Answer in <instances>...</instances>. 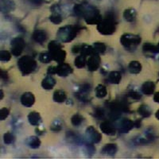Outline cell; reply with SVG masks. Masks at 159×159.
I'll return each instance as SVG.
<instances>
[{
  "instance_id": "1",
  "label": "cell",
  "mask_w": 159,
  "mask_h": 159,
  "mask_svg": "<svg viewBox=\"0 0 159 159\" xmlns=\"http://www.w3.org/2000/svg\"><path fill=\"white\" fill-rule=\"evenodd\" d=\"M74 11L76 15L84 18L88 24H99L102 20L99 11L93 6L78 4L75 6Z\"/></svg>"
},
{
  "instance_id": "2",
  "label": "cell",
  "mask_w": 159,
  "mask_h": 159,
  "mask_svg": "<svg viewBox=\"0 0 159 159\" xmlns=\"http://www.w3.org/2000/svg\"><path fill=\"white\" fill-rule=\"evenodd\" d=\"M116 22L114 15L111 13H109L98 24L97 30L99 31V33H101L102 34H111L116 30Z\"/></svg>"
},
{
  "instance_id": "3",
  "label": "cell",
  "mask_w": 159,
  "mask_h": 159,
  "mask_svg": "<svg viewBox=\"0 0 159 159\" xmlns=\"http://www.w3.org/2000/svg\"><path fill=\"white\" fill-rule=\"evenodd\" d=\"M78 27L74 25H66L61 27L57 32V38L63 42H69L74 39L78 33Z\"/></svg>"
},
{
  "instance_id": "4",
  "label": "cell",
  "mask_w": 159,
  "mask_h": 159,
  "mask_svg": "<svg viewBox=\"0 0 159 159\" xmlns=\"http://www.w3.org/2000/svg\"><path fill=\"white\" fill-rule=\"evenodd\" d=\"M49 50L52 59L55 60L56 61L61 63L66 57V52L62 49L61 45L59 42L56 41H52L49 44Z\"/></svg>"
},
{
  "instance_id": "5",
  "label": "cell",
  "mask_w": 159,
  "mask_h": 159,
  "mask_svg": "<svg viewBox=\"0 0 159 159\" xmlns=\"http://www.w3.org/2000/svg\"><path fill=\"white\" fill-rule=\"evenodd\" d=\"M18 66L22 74L27 75L34 70L37 64L32 57L29 56H24L18 60Z\"/></svg>"
},
{
  "instance_id": "6",
  "label": "cell",
  "mask_w": 159,
  "mask_h": 159,
  "mask_svg": "<svg viewBox=\"0 0 159 159\" xmlns=\"http://www.w3.org/2000/svg\"><path fill=\"white\" fill-rule=\"evenodd\" d=\"M120 42L126 49L131 50L139 45V43L141 42V38L138 35L125 34L122 36Z\"/></svg>"
},
{
  "instance_id": "7",
  "label": "cell",
  "mask_w": 159,
  "mask_h": 159,
  "mask_svg": "<svg viewBox=\"0 0 159 159\" xmlns=\"http://www.w3.org/2000/svg\"><path fill=\"white\" fill-rule=\"evenodd\" d=\"M25 47V42L21 38H16L11 42V51L15 56H19Z\"/></svg>"
},
{
  "instance_id": "8",
  "label": "cell",
  "mask_w": 159,
  "mask_h": 159,
  "mask_svg": "<svg viewBox=\"0 0 159 159\" xmlns=\"http://www.w3.org/2000/svg\"><path fill=\"white\" fill-rule=\"evenodd\" d=\"M100 64V58L97 53H93L90 55V57L88 60V67L90 71L97 70Z\"/></svg>"
},
{
  "instance_id": "9",
  "label": "cell",
  "mask_w": 159,
  "mask_h": 159,
  "mask_svg": "<svg viewBox=\"0 0 159 159\" xmlns=\"http://www.w3.org/2000/svg\"><path fill=\"white\" fill-rule=\"evenodd\" d=\"M72 72V69L68 64L61 63L56 67V74L61 76H66Z\"/></svg>"
},
{
  "instance_id": "10",
  "label": "cell",
  "mask_w": 159,
  "mask_h": 159,
  "mask_svg": "<svg viewBox=\"0 0 159 159\" xmlns=\"http://www.w3.org/2000/svg\"><path fill=\"white\" fill-rule=\"evenodd\" d=\"M134 127V123L131 120L127 119H123V120L120 121L119 124V131L123 132V133H127V132L130 131Z\"/></svg>"
},
{
  "instance_id": "11",
  "label": "cell",
  "mask_w": 159,
  "mask_h": 159,
  "mask_svg": "<svg viewBox=\"0 0 159 159\" xmlns=\"http://www.w3.org/2000/svg\"><path fill=\"white\" fill-rule=\"evenodd\" d=\"M35 101V98L31 92H25L21 97V103L25 107H31Z\"/></svg>"
},
{
  "instance_id": "12",
  "label": "cell",
  "mask_w": 159,
  "mask_h": 159,
  "mask_svg": "<svg viewBox=\"0 0 159 159\" xmlns=\"http://www.w3.org/2000/svg\"><path fill=\"white\" fill-rule=\"evenodd\" d=\"M87 134L89 135V139H91V141L93 143H98L101 140L102 136L96 130H95L93 127H89L86 130Z\"/></svg>"
},
{
  "instance_id": "13",
  "label": "cell",
  "mask_w": 159,
  "mask_h": 159,
  "mask_svg": "<svg viewBox=\"0 0 159 159\" xmlns=\"http://www.w3.org/2000/svg\"><path fill=\"white\" fill-rule=\"evenodd\" d=\"M100 129L103 133L109 134V135H113V134H116V128L112 125V123L108 121L103 122L100 124Z\"/></svg>"
},
{
  "instance_id": "14",
  "label": "cell",
  "mask_w": 159,
  "mask_h": 159,
  "mask_svg": "<svg viewBox=\"0 0 159 159\" xmlns=\"http://www.w3.org/2000/svg\"><path fill=\"white\" fill-rule=\"evenodd\" d=\"M154 89H155V84L151 81L146 82L142 86V92L145 95L153 94V92H154Z\"/></svg>"
},
{
  "instance_id": "15",
  "label": "cell",
  "mask_w": 159,
  "mask_h": 159,
  "mask_svg": "<svg viewBox=\"0 0 159 159\" xmlns=\"http://www.w3.org/2000/svg\"><path fill=\"white\" fill-rule=\"evenodd\" d=\"M33 39L38 43H42L46 40V34L43 30H35L32 35Z\"/></svg>"
},
{
  "instance_id": "16",
  "label": "cell",
  "mask_w": 159,
  "mask_h": 159,
  "mask_svg": "<svg viewBox=\"0 0 159 159\" xmlns=\"http://www.w3.org/2000/svg\"><path fill=\"white\" fill-rule=\"evenodd\" d=\"M15 8V3L11 0H1V11L9 12Z\"/></svg>"
},
{
  "instance_id": "17",
  "label": "cell",
  "mask_w": 159,
  "mask_h": 159,
  "mask_svg": "<svg viewBox=\"0 0 159 159\" xmlns=\"http://www.w3.org/2000/svg\"><path fill=\"white\" fill-rule=\"evenodd\" d=\"M136 16H137L136 11L134 9H132V8L127 9L123 13V17H124L125 20L127 21V22H133V21H134Z\"/></svg>"
},
{
  "instance_id": "18",
  "label": "cell",
  "mask_w": 159,
  "mask_h": 159,
  "mask_svg": "<svg viewBox=\"0 0 159 159\" xmlns=\"http://www.w3.org/2000/svg\"><path fill=\"white\" fill-rule=\"evenodd\" d=\"M55 84H56V80L53 79V77H52L51 76H49L43 80L42 86L43 87V89L49 90V89H52V88L54 87Z\"/></svg>"
},
{
  "instance_id": "19",
  "label": "cell",
  "mask_w": 159,
  "mask_h": 159,
  "mask_svg": "<svg viewBox=\"0 0 159 159\" xmlns=\"http://www.w3.org/2000/svg\"><path fill=\"white\" fill-rule=\"evenodd\" d=\"M128 69L130 72H131L133 74H138V73L141 72L142 65L140 62L137 61H131L129 64Z\"/></svg>"
},
{
  "instance_id": "20",
  "label": "cell",
  "mask_w": 159,
  "mask_h": 159,
  "mask_svg": "<svg viewBox=\"0 0 159 159\" xmlns=\"http://www.w3.org/2000/svg\"><path fill=\"white\" fill-rule=\"evenodd\" d=\"M66 99V93L64 91L57 90L53 94V100L57 103H62Z\"/></svg>"
},
{
  "instance_id": "21",
  "label": "cell",
  "mask_w": 159,
  "mask_h": 159,
  "mask_svg": "<svg viewBox=\"0 0 159 159\" xmlns=\"http://www.w3.org/2000/svg\"><path fill=\"white\" fill-rule=\"evenodd\" d=\"M28 119H29L30 124L34 125V126H37L41 122V116L37 112H31L28 116Z\"/></svg>"
},
{
  "instance_id": "22",
  "label": "cell",
  "mask_w": 159,
  "mask_h": 159,
  "mask_svg": "<svg viewBox=\"0 0 159 159\" xmlns=\"http://www.w3.org/2000/svg\"><path fill=\"white\" fill-rule=\"evenodd\" d=\"M121 73L119 72H111L109 74L108 76V80L111 84H119L121 80Z\"/></svg>"
},
{
  "instance_id": "23",
  "label": "cell",
  "mask_w": 159,
  "mask_h": 159,
  "mask_svg": "<svg viewBox=\"0 0 159 159\" xmlns=\"http://www.w3.org/2000/svg\"><path fill=\"white\" fill-rule=\"evenodd\" d=\"M116 150H117V147H116V144H107L106 146H104L102 151L104 154L112 155V154H116Z\"/></svg>"
},
{
  "instance_id": "24",
  "label": "cell",
  "mask_w": 159,
  "mask_h": 159,
  "mask_svg": "<svg viewBox=\"0 0 159 159\" xmlns=\"http://www.w3.org/2000/svg\"><path fill=\"white\" fill-rule=\"evenodd\" d=\"M27 144L29 145V147H31V148L37 149L40 147L41 142H40L38 138L33 136V137L29 138V139H27Z\"/></svg>"
},
{
  "instance_id": "25",
  "label": "cell",
  "mask_w": 159,
  "mask_h": 159,
  "mask_svg": "<svg viewBox=\"0 0 159 159\" xmlns=\"http://www.w3.org/2000/svg\"><path fill=\"white\" fill-rule=\"evenodd\" d=\"M81 52L82 55L83 56H88V55H92L93 53H96L93 49V46H89L88 45H81V48H80V51Z\"/></svg>"
},
{
  "instance_id": "26",
  "label": "cell",
  "mask_w": 159,
  "mask_h": 159,
  "mask_svg": "<svg viewBox=\"0 0 159 159\" xmlns=\"http://www.w3.org/2000/svg\"><path fill=\"white\" fill-rule=\"evenodd\" d=\"M96 95L98 98H103L107 95V89L104 85L99 84L96 89Z\"/></svg>"
},
{
  "instance_id": "27",
  "label": "cell",
  "mask_w": 159,
  "mask_h": 159,
  "mask_svg": "<svg viewBox=\"0 0 159 159\" xmlns=\"http://www.w3.org/2000/svg\"><path fill=\"white\" fill-rule=\"evenodd\" d=\"M139 113L143 117L147 118L149 117L151 115V111H150V107L148 106H147V105H142L139 108Z\"/></svg>"
},
{
  "instance_id": "28",
  "label": "cell",
  "mask_w": 159,
  "mask_h": 159,
  "mask_svg": "<svg viewBox=\"0 0 159 159\" xmlns=\"http://www.w3.org/2000/svg\"><path fill=\"white\" fill-rule=\"evenodd\" d=\"M143 50L148 52H158V48L156 45L150 43H146L143 45Z\"/></svg>"
},
{
  "instance_id": "29",
  "label": "cell",
  "mask_w": 159,
  "mask_h": 159,
  "mask_svg": "<svg viewBox=\"0 0 159 159\" xmlns=\"http://www.w3.org/2000/svg\"><path fill=\"white\" fill-rule=\"evenodd\" d=\"M93 49L96 53H103L106 50V46H105L104 44L103 43H95L93 45Z\"/></svg>"
},
{
  "instance_id": "30",
  "label": "cell",
  "mask_w": 159,
  "mask_h": 159,
  "mask_svg": "<svg viewBox=\"0 0 159 159\" xmlns=\"http://www.w3.org/2000/svg\"><path fill=\"white\" fill-rule=\"evenodd\" d=\"M86 63V60H85L84 56L81 55L79 56L75 59V65L77 68H83Z\"/></svg>"
},
{
  "instance_id": "31",
  "label": "cell",
  "mask_w": 159,
  "mask_h": 159,
  "mask_svg": "<svg viewBox=\"0 0 159 159\" xmlns=\"http://www.w3.org/2000/svg\"><path fill=\"white\" fill-rule=\"evenodd\" d=\"M71 122H72V123L74 125V126H76V127H77V126L81 124L82 122H83V117H82L80 115L76 114L72 117Z\"/></svg>"
},
{
  "instance_id": "32",
  "label": "cell",
  "mask_w": 159,
  "mask_h": 159,
  "mask_svg": "<svg viewBox=\"0 0 159 159\" xmlns=\"http://www.w3.org/2000/svg\"><path fill=\"white\" fill-rule=\"evenodd\" d=\"M50 21L54 24H60L62 21V18L60 15V13H52L50 16Z\"/></svg>"
},
{
  "instance_id": "33",
  "label": "cell",
  "mask_w": 159,
  "mask_h": 159,
  "mask_svg": "<svg viewBox=\"0 0 159 159\" xmlns=\"http://www.w3.org/2000/svg\"><path fill=\"white\" fill-rule=\"evenodd\" d=\"M40 61L44 63H48L52 60V57H51L50 53H48V52H43L42 54L40 55L39 57Z\"/></svg>"
},
{
  "instance_id": "34",
  "label": "cell",
  "mask_w": 159,
  "mask_h": 159,
  "mask_svg": "<svg viewBox=\"0 0 159 159\" xmlns=\"http://www.w3.org/2000/svg\"><path fill=\"white\" fill-rule=\"evenodd\" d=\"M11 53L8 51L2 50L0 52V59L2 61H8L11 59Z\"/></svg>"
},
{
  "instance_id": "35",
  "label": "cell",
  "mask_w": 159,
  "mask_h": 159,
  "mask_svg": "<svg viewBox=\"0 0 159 159\" xmlns=\"http://www.w3.org/2000/svg\"><path fill=\"white\" fill-rule=\"evenodd\" d=\"M14 141H15V136L13 135V134L8 132L4 134V142L6 144H11Z\"/></svg>"
},
{
  "instance_id": "36",
  "label": "cell",
  "mask_w": 159,
  "mask_h": 159,
  "mask_svg": "<svg viewBox=\"0 0 159 159\" xmlns=\"http://www.w3.org/2000/svg\"><path fill=\"white\" fill-rule=\"evenodd\" d=\"M8 115H9V110L7 108H2L1 109V111H0V118L2 120L5 119L7 117Z\"/></svg>"
},
{
  "instance_id": "37",
  "label": "cell",
  "mask_w": 159,
  "mask_h": 159,
  "mask_svg": "<svg viewBox=\"0 0 159 159\" xmlns=\"http://www.w3.org/2000/svg\"><path fill=\"white\" fill-rule=\"evenodd\" d=\"M129 96L134 99H139L142 97L141 94H139V92H135V91H132V92H129Z\"/></svg>"
},
{
  "instance_id": "38",
  "label": "cell",
  "mask_w": 159,
  "mask_h": 159,
  "mask_svg": "<svg viewBox=\"0 0 159 159\" xmlns=\"http://www.w3.org/2000/svg\"><path fill=\"white\" fill-rule=\"evenodd\" d=\"M95 116L97 118H101L104 116V111L102 108H98L96 110V112H95Z\"/></svg>"
},
{
  "instance_id": "39",
  "label": "cell",
  "mask_w": 159,
  "mask_h": 159,
  "mask_svg": "<svg viewBox=\"0 0 159 159\" xmlns=\"http://www.w3.org/2000/svg\"><path fill=\"white\" fill-rule=\"evenodd\" d=\"M154 100L156 102V103H159V92H157V93H155V94H154Z\"/></svg>"
},
{
  "instance_id": "40",
  "label": "cell",
  "mask_w": 159,
  "mask_h": 159,
  "mask_svg": "<svg viewBox=\"0 0 159 159\" xmlns=\"http://www.w3.org/2000/svg\"><path fill=\"white\" fill-rule=\"evenodd\" d=\"M1 76H2V79H4V78H7V73L4 72L3 70H2L1 71Z\"/></svg>"
},
{
  "instance_id": "41",
  "label": "cell",
  "mask_w": 159,
  "mask_h": 159,
  "mask_svg": "<svg viewBox=\"0 0 159 159\" xmlns=\"http://www.w3.org/2000/svg\"><path fill=\"white\" fill-rule=\"evenodd\" d=\"M134 127H140V126H141V122L139 121V120H137V121H136V122H134Z\"/></svg>"
},
{
  "instance_id": "42",
  "label": "cell",
  "mask_w": 159,
  "mask_h": 159,
  "mask_svg": "<svg viewBox=\"0 0 159 159\" xmlns=\"http://www.w3.org/2000/svg\"><path fill=\"white\" fill-rule=\"evenodd\" d=\"M31 2H33L35 4H40L42 2V0H31Z\"/></svg>"
},
{
  "instance_id": "43",
  "label": "cell",
  "mask_w": 159,
  "mask_h": 159,
  "mask_svg": "<svg viewBox=\"0 0 159 159\" xmlns=\"http://www.w3.org/2000/svg\"><path fill=\"white\" fill-rule=\"evenodd\" d=\"M155 116H156V118H157V119H159V110L157 111V112H156V115H155Z\"/></svg>"
},
{
  "instance_id": "44",
  "label": "cell",
  "mask_w": 159,
  "mask_h": 159,
  "mask_svg": "<svg viewBox=\"0 0 159 159\" xmlns=\"http://www.w3.org/2000/svg\"><path fill=\"white\" fill-rule=\"evenodd\" d=\"M157 48H158V50H159V42H158V45H157Z\"/></svg>"
}]
</instances>
